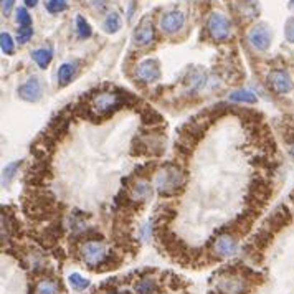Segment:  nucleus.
Here are the masks:
<instances>
[{
  "label": "nucleus",
  "mask_w": 294,
  "mask_h": 294,
  "mask_svg": "<svg viewBox=\"0 0 294 294\" xmlns=\"http://www.w3.org/2000/svg\"><path fill=\"white\" fill-rule=\"evenodd\" d=\"M134 98L132 95H116V93H101L93 98L91 101V109H90V117L93 121H103V119L112 116L114 112L123 108V106L129 104L132 106Z\"/></svg>",
  "instance_id": "f257e3e1"
},
{
  "label": "nucleus",
  "mask_w": 294,
  "mask_h": 294,
  "mask_svg": "<svg viewBox=\"0 0 294 294\" xmlns=\"http://www.w3.org/2000/svg\"><path fill=\"white\" fill-rule=\"evenodd\" d=\"M185 172L177 164H167L156 177V189L160 195L172 197L177 195L185 185Z\"/></svg>",
  "instance_id": "f03ea898"
},
{
  "label": "nucleus",
  "mask_w": 294,
  "mask_h": 294,
  "mask_svg": "<svg viewBox=\"0 0 294 294\" xmlns=\"http://www.w3.org/2000/svg\"><path fill=\"white\" fill-rule=\"evenodd\" d=\"M213 286H215V291L218 294H246L251 288V283L240 275L237 268H228L218 273Z\"/></svg>",
  "instance_id": "7ed1b4c3"
},
{
  "label": "nucleus",
  "mask_w": 294,
  "mask_h": 294,
  "mask_svg": "<svg viewBox=\"0 0 294 294\" xmlns=\"http://www.w3.org/2000/svg\"><path fill=\"white\" fill-rule=\"evenodd\" d=\"M79 255L81 259L90 266L93 271H96V268L104 261V258L108 256V251H106V246L99 242H90L83 243L81 248H79Z\"/></svg>",
  "instance_id": "20e7f679"
},
{
  "label": "nucleus",
  "mask_w": 294,
  "mask_h": 294,
  "mask_svg": "<svg viewBox=\"0 0 294 294\" xmlns=\"http://www.w3.org/2000/svg\"><path fill=\"white\" fill-rule=\"evenodd\" d=\"M207 28H209V33L212 35L213 40H217V42H223V40L230 37L231 25H230V20L226 15L218 13V12H213L209 17V22H207Z\"/></svg>",
  "instance_id": "39448f33"
},
{
  "label": "nucleus",
  "mask_w": 294,
  "mask_h": 294,
  "mask_svg": "<svg viewBox=\"0 0 294 294\" xmlns=\"http://www.w3.org/2000/svg\"><path fill=\"white\" fill-rule=\"evenodd\" d=\"M213 251L222 258L235 256L238 253V240L233 237L231 233H220V235L213 240Z\"/></svg>",
  "instance_id": "423d86ee"
},
{
  "label": "nucleus",
  "mask_w": 294,
  "mask_h": 294,
  "mask_svg": "<svg viewBox=\"0 0 294 294\" xmlns=\"http://www.w3.org/2000/svg\"><path fill=\"white\" fill-rule=\"evenodd\" d=\"M271 38H273V33L266 23H258L248 35L250 43L253 45V48H256L258 51L268 50L271 45Z\"/></svg>",
  "instance_id": "0eeeda50"
},
{
  "label": "nucleus",
  "mask_w": 294,
  "mask_h": 294,
  "mask_svg": "<svg viewBox=\"0 0 294 294\" xmlns=\"http://www.w3.org/2000/svg\"><path fill=\"white\" fill-rule=\"evenodd\" d=\"M268 84H270V88H273V91L278 93V95H286V93H289L294 88L289 73L284 71V70H273V71H270Z\"/></svg>",
  "instance_id": "6e6552de"
},
{
  "label": "nucleus",
  "mask_w": 294,
  "mask_h": 294,
  "mask_svg": "<svg viewBox=\"0 0 294 294\" xmlns=\"http://www.w3.org/2000/svg\"><path fill=\"white\" fill-rule=\"evenodd\" d=\"M289 222H291V213H289V210H288V207L279 205L278 209L268 217V220L264 222L263 228L270 230L271 233H275V231H278V230L284 228V226L288 225Z\"/></svg>",
  "instance_id": "1a4fd4ad"
},
{
  "label": "nucleus",
  "mask_w": 294,
  "mask_h": 294,
  "mask_svg": "<svg viewBox=\"0 0 294 294\" xmlns=\"http://www.w3.org/2000/svg\"><path fill=\"white\" fill-rule=\"evenodd\" d=\"M132 38H134V43L139 46H147L154 42V38H156V30H154V23L149 18H144L142 22L136 26Z\"/></svg>",
  "instance_id": "9d476101"
},
{
  "label": "nucleus",
  "mask_w": 294,
  "mask_h": 294,
  "mask_svg": "<svg viewBox=\"0 0 294 294\" xmlns=\"http://www.w3.org/2000/svg\"><path fill=\"white\" fill-rule=\"evenodd\" d=\"M255 213V212H253ZM253 213H242L240 217H237L233 222L228 225V228H225V233H231L233 237H243L248 233L251 228L253 222H255V215Z\"/></svg>",
  "instance_id": "9b49d317"
},
{
  "label": "nucleus",
  "mask_w": 294,
  "mask_h": 294,
  "mask_svg": "<svg viewBox=\"0 0 294 294\" xmlns=\"http://www.w3.org/2000/svg\"><path fill=\"white\" fill-rule=\"evenodd\" d=\"M50 179V165L46 160H38L26 173V182L32 185H42Z\"/></svg>",
  "instance_id": "f8f14e48"
},
{
  "label": "nucleus",
  "mask_w": 294,
  "mask_h": 294,
  "mask_svg": "<svg viewBox=\"0 0 294 294\" xmlns=\"http://www.w3.org/2000/svg\"><path fill=\"white\" fill-rule=\"evenodd\" d=\"M185 23V17L182 12L179 10H172L169 13H165L160 20V26H162V32L167 33V35H173L179 30H182V26Z\"/></svg>",
  "instance_id": "ddd939ff"
},
{
  "label": "nucleus",
  "mask_w": 294,
  "mask_h": 294,
  "mask_svg": "<svg viewBox=\"0 0 294 294\" xmlns=\"http://www.w3.org/2000/svg\"><path fill=\"white\" fill-rule=\"evenodd\" d=\"M18 96L28 103L38 101L40 96H42V83H40V79L37 76H32L28 81L18 88Z\"/></svg>",
  "instance_id": "4468645a"
},
{
  "label": "nucleus",
  "mask_w": 294,
  "mask_h": 294,
  "mask_svg": "<svg viewBox=\"0 0 294 294\" xmlns=\"http://www.w3.org/2000/svg\"><path fill=\"white\" fill-rule=\"evenodd\" d=\"M137 76L145 83H154L160 78V66L157 60H144L137 66Z\"/></svg>",
  "instance_id": "2eb2a0df"
},
{
  "label": "nucleus",
  "mask_w": 294,
  "mask_h": 294,
  "mask_svg": "<svg viewBox=\"0 0 294 294\" xmlns=\"http://www.w3.org/2000/svg\"><path fill=\"white\" fill-rule=\"evenodd\" d=\"M250 193L255 202H261L264 203L266 200H268L270 193H271V185L266 182L264 179L261 177H256L255 180L251 182V187H250Z\"/></svg>",
  "instance_id": "dca6fc26"
},
{
  "label": "nucleus",
  "mask_w": 294,
  "mask_h": 294,
  "mask_svg": "<svg viewBox=\"0 0 294 294\" xmlns=\"http://www.w3.org/2000/svg\"><path fill=\"white\" fill-rule=\"evenodd\" d=\"M63 237V226L60 222H53L48 228H45L42 233V243L46 246V248H53L56 246L58 240Z\"/></svg>",
  "instance_id": "f3484780"
},
{
  "label": "nucleus",
  "mask_w": 294,
  "mask_h": 294,
  "mask_svg": "<svg viewBox=\"0 0 294 294\" xmlns=\"http://www.w3.org/2000/svg\"><path fill=\"white\" fill-rule=\"evenodd\" d=\"M129 197L134 200V202H142L151 197V187L145 180H137L134 185L129 189Z\"/></svg>",
  "instance_id": "a211bd4d"
},
{
  "label": "nucleus",
  "mask_w": 294,
  "mask_h": 294,
  "mask_svg": "<svg viewBox=\"0 0 294 294\" xmlns=\"http://www.w3.org/2000/svg\"><path fill=\"white\" fill-rule=\"evenodd\" d=\"M62 289V283H58L51 278H45L35 284V294H60Z\"/></svg>",
  "instance_id": "6ab92c4d"
},
{
  "label": "nucleus",
  "mask_w": 294,
  "mask_h": 294,
  "mask_svg": "<svg viewBox=\"0 0 294 294\" xmlns=\"http://www.w3.org/2000/svg\"><path fill=\"white\" fill-rule=\"evenodd\" d=\"M160 286L154 278H141L136 283V294H159Z\"/></svg>",
  "instance_id": "aec40b11"
},
{
  "label": "nucleus",
  "mask_w": 294,
  "mask_h": 294,
  "mask_svg": "<svg viewBox=\"0 0 294 294\" xmlns=\"http://www.w3.org/2000/svg\"><path fill=\"white\" fill-rule=\"evenodd\" d=\"M76 75V63H63L58 70V83L60 86H68L70 81Z\"/></svg>",
  "instance_id": "412c9836"
},
{
  "label": "nucleus",
  "mask_w": 294,
  "mask_h": 294,
  "mask_svg": "<svg viewBox=\"0 0 294 294\" xmlns=\"http://www.w3.org/2000/svg\"><path fill=\"white\" fill-rule=\"evenodd\" d=\"M271 240H273V233H271L270 230H266V228H263V226H261V228L258 230L256 235L251 238V242H250V243H251L253 246H255L256 250L263 251V250L266 248V246H268V245L271 243Z\"/></svg>",
  "instance_id": "4be33fe9"
},
{
  "label": "nucleus",
  "mask_w": 294,
  "mask_h": 294,
  "mask_svg": "<svg viewBox=\"0 0 294 294\" xmlns=\"http://www.w3.org/2000/svg\"><path fill=\"white\" fill-rule=\"evenodd\" d=\"M123 264V258L121 255H116V253H108V256L104 258V261L96 268V273H104V271H111L116 270Z\"/></svg>",
  "instance_id": "5701e85b"
},
{
  "label": "nucleus",
  "mask_w": 294,
  "mask_h": 294,
  "mask_svg": "<svg viewBox=\"0 0 294 294\" xmlns=\"http://www.w3.org/2000/svg\"><path fill=\"white\" fill-rule=\"evenodd\" d=\"M33 60H35V63L40 66L42 70H46L51 63L53 60V51L50 48H40V50H35L32 53Z\"/></svg>",
  "instance_id": "b1692460"
},
{
  "label": "nucleus",
  "mask_w": 294,
  "mask_h": 294,
  "mask_svg": "<svg viewBox=\"0 0 294 294\" xmlns=\"http://www.w3.org/2000/svg\"><path fill=\"white\" fill-rule=\"evenodd\" d=\"M15 226L17 225L13 222V218L4 212L2 213V245L10 242V237H12V233L15 231Z\"/></svg>",
  "instance_id": "393cba45"
},
{
  "label": "nucleus",
  "mask_w": 294,
  "mask_h": 294,
  "mask_svg": "<svg viewBox=\"0 0 294 294\" xmlns=\"http://www.w3.org/2000/svg\"><path fill=\"white\" fill-rule=\"evenodd\" d=\"M141 117H142V123L147 126H156L162 123V116H160L156 109H151L149 106H144L141 109Z\"/></svg>",
  "instance_id": "a878e982"
},
{
  "label": "nucleus",
  "mask_w": 294,
  "mask_h": 294,
  "mask_svg": "<svg viewBox=\"0 0 294 294\" xmlns=\"http://www.w3.org/2000/svg\"><path fill=\"white\" fill-rule=\"evenodd\" d=\"M258 13V7L256 2H242V5L238 7V15L242 17L243 20H251L255 18Z\"/></svg>",
  "instance_id": "bb28decb"
},
{
  "label": "nucleus",
  "mask_w": 294,
  "mask_h": 294,
  "mask_svg": "<svg viewBox=\"0 0 294 294\" xmlns=\"http://www.w3.org/2000/svg\"><path fill=\"white\" fill-rule=\"evenodd\" d=\"M103 26L108 33H116L119 28H121V17H119V13L117 12L109 13V15L106 17Z\"/></svg>",
  "instance_id": "cd10ccee"
},
{
  "label": "nucleus",
  "mask_w": 294,
  "mask_h": 294,
  "mask_svg": "<svg viewBox=\"0 0 294 294\" xmlns=\"http://www.w3.org/2000/svg\"><path fill=\"white\" fill-rule=\"evenodd\" d=\"M230 99L235 103H256V96L248 90H238L230 95Z\"/></svg>",
  "instance_id": "c85d7f7f"
},
{
  "label": "nucleus",
  "mask_w": 294,
  "mask_h": 294,
  "mask_svg": "<svg viewBox=\"0 0 294 294\" xmlns=\"http://www.w3.org/2000/svg\"><path fill=\"white\" fill-rule=\"evenodd\" d=\"M20 165H22V162L17 160V162H12V164H9V165L5 167V169H4V175H2V185L4 187H7L12 182V179L15 177L17 170L20 169Z\"/></svg>",
  "instance_id": "c756f323"
},
{
  "label": "nucleus",
  "mask_w": 294,
  "mask_h": 294,
  "mask_svg": "<svg viewBox=\"0 0 294 294\" xmlns=\"http://www.w3.org/2000/svg\"><path fill=\"white\" fill-rule=\"evenodd\" d=\"M70 284L73 286V289L76 291H84L86 288H90V281L86 278H83L81 275H78V273H71L70 278H68Z\"/></svg>",
  "instance_id": "7c9ffc66"
},
{
  "label": "nucleus",
  "mask_w": 294,
  "mask_h": 294,
  "mask_svg": "<svg viewBox=\"0 0 294 294\" xmlns=\"http://www.w3.org/2000/svg\"><path fill=\"white\" fill-rule=\"evenodd\" d=\"M76 32H78V37L79 38H90L91 37V25L86 22V18L78 15L76 17Z\"/></svg>",
  "instance_id": "2f4dec72"
},
{
  "label": "nucleus",
  "mask_w": 294,
  "mask_h": 294,
  "mask_svg": "<svg viewBox=\"0 0 294 294\" xmlns=\"http://www.w3.org/2000/svg\"><path fill=\"white\" fill-rule=\"evenodd\" d=\"M238 114L246 124H258L259 119H261V114L256 111H253V109H240Z\"/></svg>",
  "instance_id": "473e14b6"
},
{
  "label": "nucleus",
  "mask_w": 294,
  "mask_h": 294,
  "mask_svg": "<svg viewBox=\"0 0 294 294\" xmlns=\"http://www.w3.org/2000/svg\"><path fill=\"white\" fill-rule=\"evenodd\" d=\"M0 45H2V51L5 55H12V53L15 51V45H13L10 33H7V32L0 33Z\"/></svg>",
  "instance_id": "72a5a7b5"
},
{
  "label": "nucleus",
  "mask_w": 294,
  "mask_h": 294,
  "mask_svg": "<svg viewBox=\"0 0 294 294\" xmlns=\"http://www.w3.org/2000/svg\"><path fill=\"white\" fill-rule=\"evenodd\" d=\"M17 22H18L20 26H22V28H26V26H30V23H32L30 13L26 9H23V7L17 9Z\"/></svg>",
  "instance_id": "f704fd0d"
},
{
  "label": "nucleus",
  "mask_w": 294,
  "mask_h": 294,
  "mask_svg": "<svg viewBox=\"0 0 294 294\" xmlns=\"http://www.w3.org/2000/svg\"><path fill=\"white\" fill-rule=\"evenodd\" d=\"M165 283H167V286H169L170 289L177 291V289H180L184 286V279L179 278L177 275H172V273H167V275H165Z\"/></svg>",
  "instance_id": "c9c22d12"
},
{
  "label": "nucleus",
  "mask_w": 294,
  "mask_h": 294,
  "mask_svg": "<svg viewBox=\"0 0 294 294\" xmlns=\"http://www.w3.org/2000/svg\"><path fill=\"white\" fill-rule=\"evenodd\" d=\"M66 0H50L48 4H46V9H48L50 13H60L66 10Z\"/></svg>",
  "instance_id": "e433bc0d"
},
{
  "label": "nucleus",
  "mask_w": 294,
  "mask_h": 294,
  "mask_svg": "<svg viewBox=\"0 0 294 294\" xmlns=\"http://www.w3.org/2000/svg\"><path fill=\"white\" fill-rule=\"evenodd\" d=\"M33 37V28L26 26V28H20L17 33V42L18 43H26Z\"/></svg>",
  "instance_id": "4c0bfd02"
},
{
  "label": "nucleus",
  "mask_w": 294,
  "mask_h": 294,
  "mask_svg": "<svg viewBox=\"0 0 294 294\" xmlns=\"http://www.w3.org/2000/svg\"><path fill=\"white\" fill-rule=\"evenodd\" d=\"M284 37L289 43H294V17L289 18L284 25Z\"/></svg>",
  "instance_id": "58836bf2"
},
{
  "label": "nucleus",
  "mask_w": 294,
  "mask_h": 294,
  "mask_svg": "<svg viewBox=\"0 0 294 294\" xmlns=\"http://www.w3.org/2000/svg\"><path fill=\"white\" fill-rule=\"evenodd\" d=\"M154 167H156V164H152V162H149V164H145V165H141V167H139V169L136 170V173H139V179H141V177H147V175H149V173L154 170ZM136 177V175H134Z\"/></svg>",
  "instance_id": "ea45409f"
},
{
  "label": "nucleus",
  "mask_w": 294,
  "mask_h": 294,
  "mask_svg": "<svg viewBox=\"0 0 294 294\" xmlns=\"http://www.w3.org/2000/svg\"><path fill=\"white\" fill-rule=\"evenodd\" d=\"M13 4H15V0H2V12L4 15H10V12L13 9Z\"/></svg>",
  "instance_id": "a19ab883"
},
{
  "label": "nucleus",
  "mask_w": 294,
  "mask_h": 294,
  "mask_svg": "<svg viewBox=\"0 0 294 294\" xmlns=\"http://www.w3.org/2000/svg\"><path fill=\"white\" fill-rule=\"evenodd\" d=\"M134 7H136V4H134V0H132L131 5H129V12H128V18H129V20L132 18V12H134Z\"/></svg>",
  "instance_id": "79ce46f5"
},
{
  "label": "nucleus",
  "mask_w": 294,
  "mask_h": 294,
  "mask_svg": "<svg viewBox=\"0 0 294 294\" xmlns=\"http://www.w3.org/2000/svg\"><path fill=\"white\" fill-rule=\"evenodd\" d=\"M23 2L26 4V7H35L38 4V0H23Z\"/></svg>",
  "instance_id": "37998d69"
},
{
  "label": "nucleus",
  "mask_w": 294,
  "mask_h": 294,
  "mask_svg": "<svg viewBox=\"0 0 294 294\" xmlns=\"http://www.w3.org/2000/svg\"><path fill=\"white\" fill-rule=\"evenodd\" d=\"M289 9L294 10V0H289Z\"/></svg>",
  "instance_id": "c03bdc74"
},
{
  "label": "nucleus",
  "mask_w": 294,
  "mask_h": 294,
  "mask_svg": "<svg viewBox=\"0 0 294 294\" xmlns=\"http://www.w3.org/2000/svg\"><path fill=\"white\" fill-rule=\"evenodd\" d=\"M121 294H132L131 291H121Z\"/></svg>",
  "instance_id": "a18cd8bd"
}]
</instances>
